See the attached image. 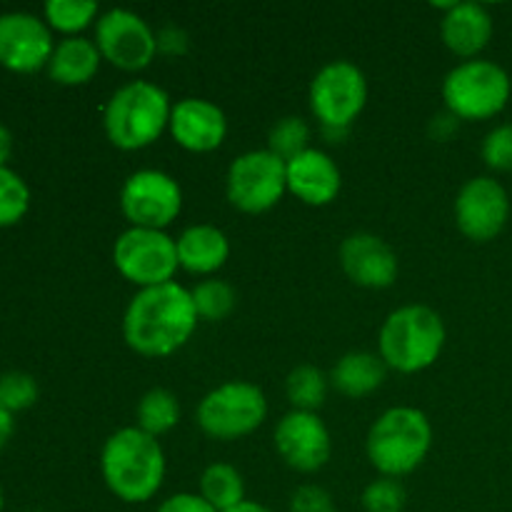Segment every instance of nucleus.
<instances>
[{
    "mask_svg": "<svg viewBox=\"0 0 512 512\" xmlns=\"http://www.w3.org/2000/svg\"><path fill=\"white\" fill-rule=\"evenodd\" d=\"M458 128H460V120L455 118L453 113H448V110H443L440 115H433V120H430V125H428L430 138L440 140V143H445V140L453 138L455 130Z\"/></svg>",
    "mask_w": 512,
    "mask_h": 512,
    "instance_id": "obj_36",
    "label": "nucleus"
},
{
    "mask_svg": "<svg viewBox=\"0 0 512 512\" xmlns=\"http://www.w3.org/2000/svg\"><path fill=\"white\" fill-rule=\"evenodd\" d=\"M512 80L495 60H460L448 70L440 85V98L448 113L460 123H478L503 113L510 103Z\"/></svg>",
    "mask_w": 512,
    "mask_h": 512,
    "instance_id": "obj_6",
    "label": "nucleus"
},
{
    "mask_svg": "<svg viewBox=\"0 0 512 512\" xmlns=\"http://www.w3.org/2000/svg\"><path fill=\"white\" fill-rule=\"evenodd\" d=\"M118 205L128 228L168 230L183 213V188L165 170L140 168L120 185Z\"/></svg>",
    "mask_w": 512,
    "mask_h": 512,
    "instance_id": "obj_11",
    "label": "nucleus"
},
{
    "mask_svg": "<svg viewBox=\"0 0 512 512\" xmlns=\"http://www.w3.org/2000/svg\"><path fill=\"white\" fill-rule=\"evenodd\" d=\"M190 288L175 283L135 290L120 323L125 345L143 358H168L190 343L198 330Z\"/></svg>",
    "mask_w": 512,
    "mask_h": 512,
    "instance_id": "obj_1",
    "label": "nucleus"
},
{
    "mask_svg": "<svg viewBox=\"0 0 512 512\" xmlns=\"http://www.w3.org/2000/svg\"><path fill=\"white\" fill-rule=\"evenodd\" d=\"M448 343L443 315L423 303H408L388 313L378 330V355L388 370L415 375L433 368Z\"/></svg>",
    "mask_w": 512,
    "mask_h": 512,
    "instance_id": "obj_4",
    "label": "nucleus"
},
{
    "mask_svg": "<svg viewBox=\"0 0 512 512\" xmlns=\"http://www.w3.org/2000/svg\"><path fill=\"white\" fill-rule=\"evenodd\" d=\"M173 100L150 80H130L115 88L103 105V133L113 148L135 153L158 143L170 125Z\"/></svg>",
    "mask_w": 512,
    "mask_h": 512,
    "instance_id": "obj_3",
    "label": "nucleus"
},
{
    "mask_svg": "<svg viewBox=\"0 0 512 512\" xmlns=\"http://www.w3.org/2000/svg\"><path fill=\"white\" fill-rule=\"evenodd\" d=\"M155 38H158V55L165 58H183L190 50V35L180 25H163L155 30Z\"/></svg>",
    "mask_w": 512,
    "mask_h": 512,
    "instance_id": "obj_34",
    "label": "nucleus"
},
{
    "mask_svg": "<svg viewBox=\"0 0 512 512\" xmlns=\"http://www.w3.org/2000/svg\"><path fill=\"white\" fill-rule=\"evenodd\" d=\"M190 298H193L195 313L205 323H220L228 318L238 305V295L235 288L223 278H203L190 288Z\"/></svg>",
    "mask_w": 512,
    "mask_h": 512,
    "instance_id": "obj_27",
    "label": "nucleus"
},
{
    "mask_svg": "<svg viewBox=\"0 0 512 512\" xmlns=\"http://www.w3.org/2000/svg\"><path fill=\"white\" fill-rule=\"evenodd\" d=\"M30 210V188L15 170L0 168V228L18 225Z\"/></svg>",
    "mask_w": 512,
    "mask_h": 512,
    "instance_id": "obj_29",
    "label": "nucleus"
},
{
    "mask_svg": "<svg viewBox=\"0 0 512 512\" xmlns=\"http://www.w3.org/2000/svg\"><path fill=\"white\" fill-rule=\"evenodd\" d=\"M288 195L285 160L268 148L245 150L225 170V198L245 215H263Z\"/></svg>",
    "mask_w": 512,
    "mask_h": 512,
    "instance_id": "obj_9",
    "label": "nucleus"
},
{
    "mask_svg": "<svg viewBox=\"0 0 512 512\" xmlns=\"http://www.w3.org/2000/svg\"><path fill=\"white\" fill-rule=\"evenodd\" d=\"M168 135L188 153H213L228 138V115L213 100L188 95L173 103Z\"/></svg>",
    "mask_w": 512,
    "mask_h": 512,
    "instance_id": "obj_17",
    "label": "nucleus"
},
{
    "mask_svg": "<svg viewBox=\"0 0 512 512\" xmlns=\"http://www.w3.org/2000/svg\"><path fill=\"white\" fill-rule=\"evenodd\" d=\"M198 493L215 512H228L248 500L243 473L230 463H210L200 473Z\"/></svg>",
    "mask_w": 512,
    "mask_h": 512,
    "instance_id": "obj_23",
    "label": "nucleus"
},
{
    "mask_svg": "<svg viewBox=\"0 0 512 512\" xmlns=\"http://www.w3.org/2000/svg\"><path fill=\"white\" fill-rule=\"evenodd\" d=\"M113 265L138 290L175 283L180 270L175 238L168 230L125 228L113 243Z\"/></svg>",
    "mask_w": 512,
    "mask_h": 512,
    "instance_id": "obj_10",
    "label": "nucleus"
},
{
    "mask_svg": "<svg viewBox=\"0 0 512 512\" xmlns=\"http://www.w3.org/2000/svg\"><path fill=\"white\" fill-rule=\"evenodd\" d=\"M180 270L203 278H215L230 260V238L213 223H193L175 238Z\"/></svg>",
    "mask_w": 512,
    "mask_h": 512,
    "instance_id": "obj_20",
    "label": "nucleus"
},
{
    "mask_svg": "<svg viewBox=\"0 0 512 512\" xmlns=\"http://www.w3.org/2000/svg\"><path fill=\"white\" fill-rule=\"evenodd\" d=\"M330 375L323 373L318 365H295L285 378V395L293 410L303 413H318L325 405L330 393Z\"/></svg>",
    "mask_w": 512,
    "mask_h": 512,
    "instance_id": "obj_25",
    "label": "nucleus"
},
{
    "mask_svg": "<svg viewBox=\"0 0 512 512\" xmlns=\"http://www.w3.org/2000/svg\"><path fill=\"white\" fill-rule=\"evenodd\" d=\"M288 512H338V505L323 485L308 483L290 495Z\"/></svg>",
    "mask_w": 512,
    "mask_h": 512,
    "instance_id": "obj_33",
    "label": "nucleus"
},
{
    "mask_svg": "<svg viewBox=\"0 0 512 512\" xmlns=\"http://www.w3.org/2000/svg\"><path fill=\"white\" fill-rule=\"evenodd\" d=\"M155 512H215L200 493H175L165 498Z\"/></svg>",
    "mask_w": 512,
    "mask_h": 512,
    "instance_id": "obj_35",
    "label": "nucleus"
},
{
    "mask_svg": "<svg viewBox=\"0 0 512 512\" xmlns=\"http://www.w3.org/2000/svg\"><path fill=\"white\" fill-rule=\"evenodd\" d=\"M483 163L495 173H510L512 170V123H500L490 130L480 145Z\"/></svg>",
    "mask_w": 512,
    "mask_h": 512,
    "instance_id": "obj_32",
    "label": "nucleus"
},
{
    "mask_svg": "<svg viewBox=\"0 0 512 512\" xmlns=\"http://www.w3.org/2000/svg\"><path fill=\"white\" fill-rule=\"evenodd\" d=\"M338 260L348 280L365 290H385L398 280L400 260L388 240L358 230L340 243Z\"/></svg>",
    "mask_w": 512,
    "mask_h": 512,
    "instance_id": "obj_16",
    "label": "nucleus"
},
{
    "mask_svg": "<svg viewBox=\"0 0 512 512\" xmlns=\"http://www.w3.org/2000/svg\"><path fill=\"white\" fill-rule=\"evenodd\" d=\"M5 508V498H3V488H0V512Z\"/></svg>",
    "mask_w": 512,
    "mask_h": 512,
    "instance_id": "obj_40",
    "label": "nucleus"
},
{
    "mask_svg": "<svg viewBox=\"0 0 512 512\" xmlns=\"http://www.w3.org/2000/svg\"><path fill=\"white\" fill-rule=\"evenodd\" d=\"M10 155H13V133L8 125L0 123V168H8Z\"/></svg>",
    "mask_w": 512,
    "mask_h": 512,
    "instance_id": "obj_37",
    "label": "nucleus"
},
{
    "mask_svg": "<svg viewBox=\"0 0 512 512\" xmlns=\"http://www.w3.org/2000/svg\"><path fill=\"white\" fill-rule=\"evenodd\" d=\"M55 50L53 30L40 15L25 10L0 13V65L10 73H38L48 68Z\"/></svg>",
    "mask_w": 512,
    "mask_h": 512,
    "instance_id": "obj_15",
    "label": "nucleus"
},
{
    "mask_svg": "<svg viewBox=\"0 0 512 512\" xmlns=\"http://www.w3.org/2000/svg\"><path fill=\"white\" fill-rule=\"evenodd\" d=\"M93 40L105 63L123 73H140L158 58L155 28L128 8L103 10L93 28Z\"/></svg>",
    "mask_w": 512,
    "mask_h": 512,
    "instance_id": "obj_12",
    "label": "nucleus"
},
{
    "mask_svg": "<svg viewBox=\"0 0 512 512\" xmlns=\"http://www.w3.org/2000/svg\"><path fill=\"white\" fill-rule=\"evenodd\" d=\"M433 8L443 10L440 15V40L445 48L460 60L480 58L493 40L495 20L483 3L475 0H453V3H435Z\"/></svg>",
    "mask_w": 512,
    "mask_h": 512,
    "instance_id": "obj_18",
    "label": "nucleus"
},
{
    "mask_svg": "<svg viewBox=\"0 0 512 512\" xmlns=\"http://www.w3.org/2000/svg\"><path fill=\"white\" fill-rule=\"evenodd\" d=\"M100 5L95 0H48L43 5V20L50 30L63 33V38H75L100 18Z\"/></svg>",
    "mask_w": 512,
    "mask_h": 512,
    "instance_id": "obj_26",
    "label": "nucleus"
},
{
    "mask_svg": "<svg viewBox=\"0 0 512 512\" xmlns=\"http://www.w3.org/2000/svg\"><path fill=\"white\" fill-rule=\"evenodd\" d=\"M268 410L263 388L248 380H228L200 398L195 423L208 438L233 443L253 435L268 420Z\"/></svg>",
    "mask_w": 512,
    "mask_h": 512,
    "instance_id": "obj_7",
    "label": "nucleus"
},
{
    "mask_svg": "<svg viewBox=\"0 0 512 512\" xmlns=\"http://www.w3.org/2000/svg\"><path fill=\"white\" fill-rule=\"evenodd\" d=\"M433 450V423L413 405H395L380 413L365 438L368 463L383 478H405L428 460Z\"/></svg>",
    "mask_w": 512,
    "mask_h": 512,
    "instance_id": "obj_5",
    "label": "nucleus"
},
{
    "mask_svg": "<svg viewBox=\"0 0 512 512\" xmlns=\"http://www.w3.org/2000/svg\"><path fill=\"white\" fill-rule=\"evenodd\" d=\"M455 225L473 243H490L510 220V195L503 183L490 175H478L460 185L453 203Z\"/></svg>",
    "mask_w": 512,
    "mask_h": 512,
    "instance_id": "obj_13",
    "label": "nucleus"
},
{
    "mask_svg": "<svg viewBox=\"0 0 512 512\" xmlns=\"http://www.w3.org/2000/svg\"><path fill=\"white\" fill-rule=\"evenodd\" d=\"M288 168V193L310 208H325L335 203L343 190V173L333 155L323 148H308L285 163Z\"/></svg>",
    "mask_w": 512,
    "mask_h": 512,
    "instance_id": "obj_19",
    "label": "nucleus"
},
{
    "mask_svg": "<svg viewBox=\"0 0 512 512\" xmlns=\"http://www.w3.org/2000/svg\"><path fill=\"white\" fill-rule=\"evenodd\" d=\"M28 512H48V510H28Z\"/></svg>",
    "mask_w": 512,
    "mask_h": 512,
    "instance_id": "obj_41",
    "label": "nucleus"
},
{
    "mask_svg": "<svg viewBox=\"0 0 512 512\" xmlns=\"http://www.w3.org/2000/svg\"><path fill=\"white\" fill-rule=\"evenodd\" d=\"M275 453L295 473L313 475L333 458V435L318 413L290 410L273 430Z\"/></svg>",
    "mask_w": 512,
    "mask_h": 512,
    "instance_id": "obj_14",
    "label": "nucleus"
},
{
    "mask_svg": "<svg viewBox=\"0 0 512 512\" xmlns=\"http://www.w3.org/2000/svg\"><path fill=\"white\" fill-rule=\"evenodd\" d=\"M310 138H313V130H310L308 120L300 118V115H285V118L275 120L273 128H270L268 150L288 163L290 158L313 148Z\"/></svg>",
    "mask_w": 512,
    "mask_h": 512,
    "instance_id": "obj_28",
    "label": "nucleus"
},
{
    "mask_svg": "<svg viewBox=\"0 0 512 512\" xmlns=\"http://www.w3.org/2000/svg\"><path fill=\"white\" fill-rule=\"evenodd\" d=\"M330 388L343 398L363 400L378 393L388 378V365L378 353L370 350H350L330 370Z\"/></svg>",
    "mask_w": 512,
    "mask_h": 512,
    "instance_id": "obj_21",
    "label": "nucleus"
},
{
    "mask_svg": "<svg viewBox=\"0 0 512 512\" xmlns=\"http://www.w3.org/2000/svg\"><path fill=\"white\" fill-rule=\"evenodd\" d=\"M13 433H15L13 413H8V410H5V408H0V450H3L5 445L10 443Z\"/></svg>",
    "mask_w": 512,
    "mask_h": 512,
    "instance_id": "obj_38",
    "label": "nucleus"
},
{
    "mask_svg": "<svg viewBox=\"0 0 512 512\" xmlns=\"http://www.w3.org/2000/svg\"><path fill=\"white\" fill-rule=\"evenodd\" d=\"M100 65H103V55H100L95 40L75 35V38H63L55 43L45 70L53 83L78 88V85H88L98 75Z\"/></svg>",
    "mask_w": 512,
    "mask_h": 512,
    "instance_id": "obj_22",
    "label": "nucleus"
},
{
    "mask_svg": "<svg viewBox=\"0 0 512 512\" xmlns=\"http://www.w3.org/2000/svg\"><path fill=\"white\" fill-rule=\"evenodd\" d=\"M180 423V400L168 388H150L135 405V428L153 438H163Z\"/></svg>",
    "mask_w": 512,
    "mask_h": 512,
    "instance_id": "obj_24",
    "label": "nucleus"
},
{
    "mask_svg": "<svg viewBox=\"0 0 512 512\" xmlns=\"http://www.w3.org/2000/svg\"><path fill=\"white\" fill-rule=\"evenodd\" d=\"M360 505L365 512H403L408 505V490L400 480L378 475L363 488Z\"/></svg>",
    "mask_w": 512,
    "mask_h": 512,
    "instance_id": "obj_31",
    "label": "nucleus"
},
{
    "mask_svg": "<svg viewBox=\"0 0 512 512\" xmlns=\"http://www.w3.org/2000/svg\"><path fill=\"white\" fill-rule=\"evenodd\" d=\"M38 380L23 370H10L0 375V408L8 413H23L38 403Z\"/></svg>",
    "mask_w": 512,
    "mask_h": 512,
    "instance_id": "obj_30",
    "label": "nucleus"
},
{
    "mask_svg": "<svg viewBox=\"0 0 512 512\" xmlns=\"http://www.w3.org/2000/svg\"><path fill=\"white\" fill-rule=\"evenodd\" d=\"M168 460L158 438L135 425L108 435L100 450V478L125 505H143L160 493Z\"/></svg>",
    "mask_w": 512,
    "mask_h": 512,
    "instance_id": "obj_2",
    "label": "nucleus"
},
{
    "mask_svg": "<svg viewBox=\"0 0 512 512\" xmlns=\"http://www.w3.org/2000/svg\"><path fill=\"white\" fill-rule=\"evenodd\" d=\"M228 512H273V510L265 508V505H260V503H255V500H245V503H240L238 508H233Z\"/></svg>",
    "mask_w": 512,
    "mask_h": 512,
    "instance_id": "obj_39",
    "label": "nucleus"
},
{
    "mask_svg": "<svg viewBox=\"0 0 512 512\" xmlns=\"http://www.w3.org/2000/svg\"><path fill=\"white\" fill-rule=\"evenodd\" d=\"M370 85L353 60H330L313 75L308 105L320 130H350L368 105Z\"/></svg>",
    "mask_w": 512,
    "mask_h": 512,
    "instance_id": "obj_8",
    "label": "nucleus"
}]
</instances>
